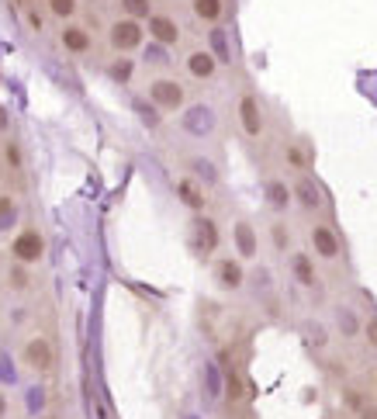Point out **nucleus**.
I'll return each mask as SVG.
<instances>
[{"mask_svg": "<svg viewBox=\"0 0 377 419\" xmlns=\"http://www.w3.org/2000/svg\"><path fill=\"white\" fill-rule=\"evenodd\" d=\"M142 32H146V28H142L135 18H122V21L111 25V45H115L118 52L139 49V45H142Z\"/></svg>", "mask_w": 377, "mask_h": 419, "instance_id": "nucleus-1", "label": "nucleus"}, {"mask_svg": "<svg viewBox=\"0 0 377 419\" xmlns=\"http://www.w3.org/2000/svg\"><path fill=\"white\" fill-rule=\"evenodd\" d=\"M14 260L18 263H35V260H42V253H45V239L35 232V229H28V232H21L18 239H14Z\"/></svg>", "mask_w": 377, "mask_h": 419, "instance_id": "nucleus-2", "label": "nucleus"}, {"mask_svg": "<svg viewBox=\"0 0 377 419\" xmlns=\"http://www.w3.org/2000/svg\"><path fill=\"white\" fill-rule=\"evenodd\" d=\"M149 97H153V104H160V108L173 111V108H180V104H184V87L177 84V80H153V87H149Z\"/></svg>", "mask_w": 377, "mask_h": 419, "instance_id": "nucleus-3", "label": "nucleus"}, {"mask_svg": "<svg viewBox=\"0 0 377 419\" xmlns=\"http://www.w3.org/2000/svg\"><path fill=\"white\" fill-rule=\"evenodd\" d=\"M194 250L201 256H211L218 250V229L211 218H194Z\"/></svg>", "mask_w": 377, "mask_h": 419, "instance_id": "nucleus-4", "label": "nucleus"}, {"mask_svg": "<svg viewBox=\"0 0 377 419\" xmlns=\"http://www.w3.org/2000/svg\"><path fill=\"white\" fill-rule=\"evenodd\" d=\"M25 361L35 368V371H49L52 368V361H56V354H52V343L49 339H28V346H25Z\"/></svg>", "mask_w": 377, "mask_h": 419, "instance_id": "nucleus-5", "label": "nucleus"}, {"mask_svg": "<svg viewBox=\"0 0 377 419\" xmlns=\"http://www.w3.org/2000/svg\"><path fill=\"white\" fill-rule=\"evenodd\" d=\"M149 32H153V39L160 45H173L180 39L177 21H173V18H163V14H153V18H149Z\"/></svg>", "mask_w": 377, "mask_h": 419, "instance_id": "nucleus-6", "label": "nucleus"}, {"mask_svg": "<svg viewBox=\"0 0 377 419\" xmlns=\"http://www.w3.org/2000/svg\"><path fill=\"white\" fill-rule=\"evenodd\" d=\"M239 118H243V128L250 132V135H260L263 132V118H260V104H256V97H243L239 101Z\"/></svg>", "mask_w": 377, "mask_h": 419, "instance_id": "nucleus-7", "label": "nucleus"}, {"mask_svg": "<svg viewBox=\"0 0 377 419\" xmlns=\"http://www.w3.org/2000/svg\"><path fill=\"white\" fill-rule=\"evenodd\" d=\"M177 194H180V201H184L187 208H194V211L205 208V194H201V187H198L194 180H180V184H177Z\"/></svg>", "mask_w": 377, "mask_h": 419, "instance_id": "nucleus-8", "label": "nucleus"}, {"mask_svg": "<svg viewBox=\"0 0 377 419\" xmlns=\"http://www.w3.org/2000/svg\"><path fill=\"white\" fill-rule=\"evenodd\" d=\"M187 70H191L194 77L208 80L211 73H215V56H211V52H191V59H187Z\"/></svg>", "mask_w": 377, "mask_h": 419, "instance_id": "nucleus-9", "label": "nucleus"}, {"mask_svg": "<svg viewBox=\"0 0 377 419\" xmlns=\"http://www.w3.org/2000/svg\"><path fill=\"white\" fill-rule=\"evenodd\" d=\"M218 281H222V288H239L243 284V267L236 260H222L218 263Z\"/></svg>", "mask_w": 377, "mask_h": 419, "instance_id": "nucleus-10", "label": "nucleus"}, {"mask_svg": "<svg viewBox=\"0 0 377 419\" xmlns=\"http://www.w3.org/2000/svg\"><path fill=\"white\" fill-rule=\"evenodd\" d=\"M312 243H315V250L322 253V256H336V253H339V243H336V236L326 229V225H315Z\"/></svg>", "mask_w": 377, "mask_h": 419, "instance_id": "nucleus-11", "label": "nucleus"}, {"mask_svg": "<svg viewBox=\"0 0 377 419\" xmlns=\"http://www.w3.org/2000/svg\"><path fill=\"white\" fill-rule=\"evenodd\" d=\"M63 45H66L70 52H87V49H90V35H87L84 28L70 25V28H63Z\"/></svg>", "mask_w": 377, "mask_h": 419, "instance_id": "nucleus-12", "label": "nucleus"}, {"mask_svg": "<svg viewBox=\"0 0 377 419\" xmlns=\"http://www.w3.org/2000/svg\"><path fill=\"white\" fill-rule=\"evenodd\" d=\"M236 243H239V253H243V256H253V253H256V236H253V229L246 222L236 225Z\"/></svg>", "mask_w": 377, "mask_h": 419, "instance_id": "nucleus-13", "label": "nucleus"}, {"mask_svg": "<svg viewBox=\"0 0 377 419\" xmlns=\"http://www.w3.org/2000/svg\"><path fill=\"white\" fill-rule=\"evenodd\" d=\"M194 14L201 21H218L222 18V0H194Z\"/></svg>", "mask_w": 377, "mask_h": 419, "instance_id": "nucleus-14", "label": "nucleus"}, {"mask_svg": "<svg viewBox=\"0 0 377 419\" xmlns=\"http://www.w3.org/2000/svg\"><path fill=\"white\" fill-rule=\"evenodd\" d=\"M291 263H294V274H298V281H301V284H312V281H315V270H312V260H308V256H301V253H298Z\"/></svg>", "mask_w": 377, "mask_h": 419, "instance_id": "nucleus-15", "label": "nucleus"}, {"mask_svg": "<svg viewBox=\"0 0 377 419\" xmlns=\"http://www.w3.org/2000/svg\"><path fill=\"white\" fill-rule=\"evenodd\" d=\"M298 198H301V205H305V208H319V201H322L308 180H301V184H298Z\"/></svg>", "mask_w": 377, "mask_h": 419, "instance_id": "nucleus-16", "label": "nucleus"}, {"mask_svg": "<svg viewBox=\"0 0 377 419\" xmlns=\"http://www.w3.org/2000/svg\"><path fill=\"white\" fill-rule=\"evenodd\" d=\"M211 45H215V59H222V63H229V59H232V56H229V42H225V35H222L218 28L211 32Z\"/></svg>", "mask_w": 377, "mask_h": 419, "instance_id": "nucleus-17", "label": "nucleus"}, {"mask_svg": "<svg viewBox=\"0 0 377 419\" xmlns=\"http://www.w3.org/2000/svg\"><path fill=\"white\" fill-rule=\"evenodd\" d=\"M122 7H125L135 21H139V18H149V0H122Z\"/></svg>", "mask_w": 377, "mask_h": 419, "instance_id": "nucleus-18", "label": "nucleus"}, {"mask_svg": "<svg viewBox=\"0 0 377 419\" xmlns=\"http://www.w3.org/2000/svg\"><path fill=\"white\" fill-rule=\"evenodd\" d=\"M7 225H14V201L4 194L0 198V229H7Z\"/></svg>", "mask_w": 377, "mask_h": 419, "instance_id": "nucleus-19", "label": "nucleus"}, {"mask_svg": "<svg viewBox=\"0 0 377 419\" xmlns=\"http://www.w3.org/2000/svg\"><path fill=\"white\" fill-rule=\"evenodd\" d=\"M267 191H270V201H274L277 208H284V205H288V187H284V184H277V180H274Z\"/></svg>", "mask_w": 377, "mask_h": 419, "instance_id": "nucleus-20", "label": "nucleus"}, {"mask_svg": "<svg viewBox=\"0 0 377 419\" xmlns=\"http://www.w3.org/2000/svg\"><path fill=\"white\" fill-rule=\"evenodd\" d=\"M49 7H52V14H59V18H70V14L77 11L73 0H49Z\"/></svg>", "mask_w": 377, "mask_h": 419, "instance_id": "nucleus-21", "label": "nucleus"}, {"mask_svg": "<svg viewBox=\"0 0 377 419\" xmlns=\"http://www.w3.org/2000/svg\"><path fill=\"white\" fill-rule=\"evenodd\" d=\"M111 77H115L118 84H125L128 77H132V63H128V59H118V63L111 66Z\"/></svg>", "mask_w": 377, "mask_h": 419, "instance_id": "nucleus-22", "label": "nucleus"}, {"mask_svg": "<svg viewBox=\"0 0 377 419\" xmlns=\"http://www.w3.org/2000/svg\"><path fill=\"white\" fill-rule=\"evenodd\" d=\"M187 125H191V128H208V125H211L208 108H194V115L187 118Z\"/></svg>", "mask_w": 377, "mask_h": 419, "instance_id": "nucleus-23", "label": "nucleus"}, {"mask_svg": "<svg viewBox=\"0 0 377 419\" xmlns=\"http://www.w3.org/2000/svg\"><path fill=\"white\" fill-rule=\"evenodd\" d=\"M135 111H139V115H142V118H146L149 125H156V122H160V115H156V111H153L149 104H142V101H135Z\"/></svg>", "mask_w": 377, "mask_h": 419, "instance_id": "nucleus-24", "label": "nucleus"}, {"mask_svg": "<svg viewBox=\"0 0 377 419\" xmlns=\"http://www.w3.org/2000/svg\"><path fill=\"white\" fill-rule=\"evenodd\" d=\"M146 59H149V63H167V52H163V45H149V49H146Z\"/></svg>", "mask_w": 377, "mask_h": 419, "instance_id": "nucleus-25", "label": "nucleus"}, {"mask_svg": "<svg viewBox=\"0 0 377 419\" xmlns=\"http://www.w3.org/2000/svg\"><path fill=\"white\" fill-rule=\"evenodd\" d=\"M11 284H14V288H28V274H25V267H14V270H11Z\"/></svg>", "mask_w": 377, "mask_h": 419, "instance_id": "nucleus-26", "label": "nucleus"}, {"mask_svg": "<svg viewBox=\"0 0 377 419\" xmlns=\"http://www.w3.org/2000/svg\"><path fill=\"white\" fill-rule=\"evenodd\" d=\"M274 243H277L281 250L288 246V232H284V225H277V229H274Z\"/></svg>", "mask_w": 377, "mask_h": 419, "instance_id": "nucleus-27", "label": "nucleus"}, {"mask_svg": "<svg viewBox=\"0 0 377 419\" xmlns=\"http://www.w3.org/2000/svg\"><path fill=\"white\" fill-rule=\"evenodd\" d=\"M229 395H232V399H239V395H243V384H239V377H229Z\"/></svg>", "mask_w": 377, "mask_h": 419, "instance_id": "nucleus-28", "label": "nucleus"}, {"mask_svg": "<svg viewBox=\"0 0 377 419\" xmlns=\"http://www.w3.org/2000/svg\"><path fill=\"white\" fill-rule=\"evenodd\" d=\"M288 160H291L294 167H305V156H301L298 149H288Z\"/></svg>", "mask_w": 377, "mask_h": 419, "instance_id": "nucleus-29", "label": "nucleus"}, {"mask_svg": "<svg viewBox=\"0 0 377 419\" xmlns=\"http://www.w3.org/2000/svg\"><path fill=\"white\" fill-rule=\"evenodd\" d=\"M367 339H371V343L377 346V319H371V323H367Z\"/></svg>", "mask_w": 377, "mask_h": 419, "instance_id": "nucleus-30", "label": "nucleus"}, {"mask_svg": "<svg viewBox=\"0 0 377 419\" xmlns=\"http://www.w3.org/2000/svg\"><path fill=\"white\" fill-rule=\"evenodd\" d=\"M0 128H7V111L0 108Z\"/></svg>", "mask_w": 377, "mask_h": 419, "instance_id": "nucleus-31", "label": "nucleus"}, {"mask_svg": "<svg viewBox=\"0 0 377 419\" xmlns=\"http://www.w3.org/2000/svg\"><path fill=\"white\" fill-rule=\"evenodd\" d=\"M364 419H377V409H367V413H364Z\"/></svg>", "mask_w": 377, "mask_h": 419, "instance_id": "nucleus-32", "label": "nucleus"}, {"mask_svg": "<svg viewBox=\"0 0 377 419\" xmlns=\"http://www.w3.org/2000/svg\"><path fill=\"white\" fill-rule=\"evenodd\" d=\"M4 413H7V402H4V395H0V416H4Z\"/></svg>", "mask_w": 377, "mask_h": 419, "instance_id": "nucleus-33", "label": "nucleus"}, {"mask_svg": "<svg viewBox=\"0 0 377 419\" xmlns=\"http://www.w3.org/2000/svg\"><path fill=\"white\" fill-rule=\"evenodd\" d=\"M21 4H25V0H21Z\"/></svg>", "mask_w": 377, "mask_h": 419, "instance_id": "nucleus-34", "label": "nucleus"}]
</instances>
